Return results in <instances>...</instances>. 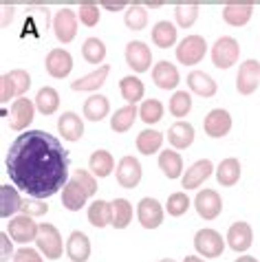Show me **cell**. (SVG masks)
<instances>
[{"mask_svg": "<svg viewBox=\"0 0 260 262\" xmlns=\"http://www.w3.org/2000/svg\"><path fill=\"white\" fill-rule=\"evenodd\" d=\"M194 137H197V133H194V126L187 121H177L172 123L170 130H168V141L175 150H185L190 148V145L194 143Z\"/></svg>", "mask_w": 260, "mask_h": 262, "instance_id": "cell-24", "label": "cell"}, {"mask_svg": "<svg viewBox=\"0 0 260 262\" xmlns=\"http://www.w3.org/2000/svg\"><path fill=\"white\" fill-rule=\"evenodd\" d=\"M77 18L84 27H95L99 23V5L93 3V0H84L79 3V9H77Z\"/></svg>", "mask_w": 260, "mask_h": 262, "instance_id": "cell-45", "label": "cell"}, {"mask_svg": "<svg viewBox=\"0 0 260 262\" xmlns=\"http://www.w3.org/2000/svg\"><path fill=\"white\" fill-rule=\"evenodd\" d=\"M214 174V163L209 161V159H199V161H194L187 170L183 172L181 177V185L185 192H194L199 190L201 185L205 183V181Z\"/></svg>", "mask_w": 260, "mask_h": 262, "instance_id": "cell-11", "label": "cell"}, {"mask_svg": "<svg viewBox=\"0 0 260 262\" xmlns=\"http://www.w3.org/2000/svg\"><path fill=\"white\" fill-rule=\"evenodd\" d=\"M35 245H38V251L42 256H47L49 260H57L62 258L64 251V243L57 227H53L51 223H40V231L38 238H35Z\"/></svg>", "mask_w": 260, "mask_h": 262, "instance_id": "cell-5", "label": "cell"}, {"mask_svg": "<svg viewBox=\"0 0 260 262\" xmlns=\"http://www.w3.org/2000/svg\"><path fill=\"white\" fill-rule=\"evenodd\" d=\"M258 84H260V62L258 60L241 62L236 73V91L241 95H251V93H256Z\"/></svg>", "mask_w": 260, "mask_h": 262, "instance_id": "cell-12", "label": "cell"}, {"mask_svg": "<svg viewBox=\"0 0 260 262\" xmlns=\"http://www.w3.org/2000/svg\"><path fill=\"white\" fill-rule=\"evenodd\" d=\"M38 231H40V225L33 223L31 216H25V214H18L13 216L9 225H7V234H9L11 240H16L20 245H27V243H35L38 238Z\"/></svg>", "mask_w": 260, "mask_h": 262, "instance_id": "cell-8", "label": "cell"}, {"mask_svg": "<svg viewBox=\"0 0 260 262\" xmlns=\"http://www.w3.org/2000/svg\"><path fill=\"white\" fill-rule=\"evenodd\" d=\"M20 207H23V199H20L16 187H11V185L0 187V216L13 218V214L20 212Z\"/></svg>", "mask_w": 260, "mask_h": 262, "instance_id": "cell-33", "label": "cell"}, {"mask_svg": "<svg viewBox=\"0 0 260 262\" xmlns=\"http://www.w3.org/2000/svg\"><path fill=\"white\" fill-rule=\"evenodd\" d=\"M7 172L20 192L47 201L69 183V152L45 130H27L7 152Z\"/></svg>", "mask_w": 260, "mask_h": 262, "instance_id": "cell-1", "label": "cell"}, {"mask_svg": "<svg viewBox=\"0 0 260 262\" xmlns=\"http://www.w3.org/2000/svg\"><path fill=\"white\" fill-rule=\"evenodd\" d=\"M0 245H3V260H9V256H11V243H9V234L7 231H3L0 234Z\"/></svg>", "mask_w": 260, "mask_h": 262, "instance_id": "cell-49", "label": "cell"}, {"mask_svg": "<svg viewBox=\"0 0 260 262\" xmlns=\"http://www.w3.org/2000/svg\"><path fill=\"white\" fill-rule=\"evenodd\" d=\"M241 179V161L236 157H227L223 159L216 167V181L223 185V187H232L238 183Z\"/></svg>", "mask_w": 260, "mask_h": 262, "instance_id": "cell-30", "label": "cell"}, {"mask_svg": "<svg viewBox=\"0 0 260 262\" xmlns=\"http://www.w3.org/2000/svg\"><path fill=\"white\" fill-rule=\"evenodd\" d=\"M153 82H155V86H159V89L172 91L179 86V82H181V75H179V69L172 62L161 60L153 67Z\"/></svg>", "mask_w": 260, "mask_h": 262, "instance_id": "cell-19", "label": "cell"}, {"mask_svg": "<svg viewBox=\"0 0 260 262\" xmlns=\"http://www.w3.org/2000/svg\"><path fill=\"white\" fill-rule=\"evenodd\" d=\"M199 18V5L197 3H179L175 7V20L179 27L190 29Z\"/></svg>", "mask_w": 260, "mask_h": 262, "instance_id": "cell-43", "label": "cell"}, {"mask_svg": "<svg viewBox=\"0 0 260 262\" xmlns=\"http://www.w3.org/2000/svg\"><path fill=\"white\" fill-rule=\"evenodd\" d=\"M77 13L73 9H69V7H64L53 16V33L55 38L62 42V45H69V42L75 40L77 35Z\"/></svg>", "mask_w": 260, "mask_h": 262, "instance_id": "cell-9", "label": "cell"}, {"mask_svg": "<svg viewBox=\"0 0 260 262\" xmlns=\"http://www.w3.org/2000/svg\"><path fill=\"white\" fill-rule=\"evenodd\" d=\"M159 170H161L170 181L183 177V159L177 150L165 148L159 152Z\"/></svg>", "mask_w": 260, "mask_h": 262, "instance_id": "cell-27", "label": "cell"}, {"mask_svg": "<svg viewBox=\"0 0 260 262\" xmlns=\"http://www.w3.org/2000/svg\"><path fill=\"white\" fill-rule=\"evenodd\" d=\"M126 64L135 73H146L153 67V51H150L146 42L130 40L126 45Z\"/></svg>", "mask_w": 260, "mask_h": 262, "instance_id": "cell-14", "label": "cell"}, {"mask_svg": "<svg viewBox=\"0 0 260 262\" xmlns=\"http://www.w3.org/2000/svg\"><path fill=\"white\" fill-rule=\"evenodd\" d=\"M159 262H175V260H172V258H163V260H159Z\"/></svg>", "mask_w": 260, "mask_h": 262, "instance_id": "cell-54", "label": "cell"}, {"mask_svg": "<svg viewBox=\"0 0 260 262\" xmlns=\"http://www.w3.org/2000/svg\"><path fill=\"white\" fill-rule=\"evenodd\" d=\"M227 240H223V236L216 229H199L194 234V249L201 258H219L223 251H225Z\"/></svg>", "mask_w": 260, "mask_h": 262, "instance_id": "cell-6", "label": "cell"}, {"mask_svg": "<svg viewBox=\"0 0 260 262\" xmlns=\"http://www.w3.org/2000/svg\"><path fill=\"white\" fill-rule=\"evenodd\" d=\"M45 69H47V73L51 77L64 79L71 71H73V55H71L69 51H64V49L49 51V55L45 60Z\"/></svg>", "mask_w": 260, "mask_h": 262, "instance_id": "cell-16", "label": "cell"}, {"mask_svg": "<svg viewBox=\"0 0 260 262\" xmlns=\"http://www.w3.org/2000/svg\"><path fill=\"white\" fill-rule=\"evenodd\" d=\"M82 57L89 64H99L102 67L104 57H106V45L104 40L99 38H86L84 45H82Z\"/></svg>", "mask_w": 260, "mask_h": 262, "instance_id": "cell-40", "label": "cell"}, {"mask_svg": "<svg viewBox=\"0 0 260 262\" xmlns=\"http://www.w3.org/2000/svg\"><path fill=\"white\" fill-rule=\"evenodd\" d=\"M124 23L130 31H143L148 27V11L141 3H133L128 5L126 9V16H124Z\"/></svg>", "mask_w": 260, "mask_h": 262, "instance_id": "cell-38", "label": "cell"}, {"mask_svg": "<svg viewBox=\"0 0 260 262\" xmlns=\"http://www.w3.org/2000/svg\"><path fill=\"white\" fill-rule=\"evenodd\" d=\"M71 179L75 181V183L82 187V190L89 194V196H95V192H97V181H95V174L93 172H89V170H75L73 174H71Z\"/></svg>", "mask_w": 260, "mask_h": 262, "instance_id": "cell-46", "label": "cell"}, {"mask_svg": "<svg viewBox=\"0 0 260 262\" xmlns=\"http://www.w3.org/2000/svg\"><path fill=\"white\" fill-rule=\"evenodd\" d=\"M67 256L71 262H86L91 258V238L84 231H71L67 240Z\"/></svg>", "mask_w": 260, "mask_h": 262, "instance_id": "cell-22", "label": "cell"}, {"mask_svg": "<svg viewBox=\"0 0 260 262\" xmlns=\"http://www.w3.org/2000/svg\"><path fill=\"white\" fill-rule=\"evenodd\" d=\"M89 199L91 196L86 194L73 179H71L69 183L64 185V190H62V205H64V209H69V212H79V209L86 205V201Z\"/></svg>", "mask_w": 260, "mask_h": 262, "instance_id": "cell-28", "label": "cell"}, {"mask_svg": "<svg viewBox=\"0 0 260 262\" xmlns=\"http://www.w3.org/2000/svg\"><path fill=\"white\" fill-rule=\"evenodd\" d=\"M82 113L89 121H102V119L108 117V113H111V101H108V97L95 93V95H91L84 101Z\"/></svg>", "mask_w": 260, "mask_h": 262, "instance_id": "cell-29", "label": "cell"}, {"mask_svg": "<svg viewBox=\"0 0 260 262\" xmlns=\"http://www.w3.org/2000/svg\"><path fill=\"white\" fill-rule=\"evenodd\" d=\"M57 133L67 141H79L84 137V121L77 113H64L57 119Z\"/></svg>", "mask_w": 260, "mask_h": 262, "instance_id": "cell-20", "label": "cell"}, {"mask_svg": "<svg viewBox=\"0 0 260 262\" xmlns=\"http://www.w3.org/2000/svg\"><path fill=\"white\" fill-rule=\"evenodd\" d=\"M117 183L124 187V190H135L137 185L141 183V177H143V167L139 163L137 157H121L119 163H117Z\"/></svg>", "mask_w": 260, "mask_h": 262, "instance_id": "cell-10", "label": "cell"}, {"mask_svg": "<svg viewBox=\"0 0 260 262\" xmlns=\"http://www.w3.org/2000/svg\"><path fill=\"white\" fill-rule=\"evenodd\" d=\"M183 262H205V260L201 258V256H185Z\"/></svg>", "mask_w": 260, "mask_h": 262, "instance_id": "cell-52", "label": "cell"}, {"mask_svg": "<svg viewBox=\"0 0 260 262\" xmlns=\"http://www.w3.org/2000/svg\"><path fill=\"white\" fill-rule=\"evenodd\" d=\"M194 207H197V212H199L201 218H205V221H214V218L221 214V209H223V199H221V194L216 190H201L197 194V199H194Z\"/></svg>", "mask_w": 260, "mask_h": 262, "instance_id": "cell-18", "label": "cell"}, {"mask_svg": "<svg viewBox=\"0 0 260 262\" xmlns=\"http://www.w3.org/2000/svg\"><path fill=\"white\" fill-rule=\"evenodd\" d=\"M254 243V231H251V225L245 221H236L232 227L227 229V247L234 249L236 253H245Z\"/></svg>", "mask_w": 260, "mask_h": 262, "instance_id": "cell-17", "label": "cell"}, {"mask_svg": "<svg viewBox=\"0 0 260 262\" xmlns=\"http://www.w3.org/2000/svg\"><path fill=\"white\" fill-rule=\"evenodd\" d=\"M203 130L212 139H223L229 130H232V115L225 108H214L209 111L203 119Z\"/></svg>", "mask_w": 260, "mask_h": 262, "instance_id": "cell-15", "label": "cell"}, {"mask_svg": "<svg viewBox=\"0 0 260 262\" xmlns=\"http://www.w3.org/2000/svg\"><path fill=\"white\" fill-rule=\"evenodd\" d=\"M177 60L179 64H183V67H197V64L203 60L205 53H207V42L203 35H185V38L177 45Z\"/></svg>", "mask_w": 260, "mask_h": 262, "instance_id": "cell-4", "label": "cell"}, {"mask_svg": "<svg viewBox=\"0 0 260 262\" xmlns=\"http://www.w3.org/2000/svg\"><path fill=\"white\" fill-rule=\"evenodd\" d=\"M143 7H148V9H159V7H161V3H146Z\"/></svg>", "mask_w": 260, "mask_h": 262, "instance_id": "cell-53", "label": "cell"}, {"mask_svg": "<svg viewBox=\"0 0 260 262\" xmlns=\"http://www.w3.org/2000/svg\"><path fill=\"white\" fill-rule=\"evenodd\" d=\"M137 115H139L137 106L126 104L124 108H119L117 113H113V117H111V130H113V133H117V135L128 133V130L133 128Z\"/></svg>", "mask_w": 260, "mask_h": 262, "instance_id": "cell-36", "label": "cell"}, {"mask_svg": "<svg viewBox=\"0 0 260 262\" xmlns=\"http://www.w3.org/2000/svg\"><path fill=\"white\" fill-rule=\"evenodd\" d=\"M108 73H111V67L108 64H102L99 69L95 71H91L89 75H84V77H77L71 82V89L73 91H86V93H93V91H97L99 86H104V82L108 79Z\"/></svg>", "mask_w": 260, "mask_h": 262, "instance_id": "cell-26", "label": "cell"}, {"mask_svg": "<svg viewBox=\"0 0 260 262\" xmlns=\"http://www.w3.org/2000/svg\"><path fill=\"white\" fill-rule=\"evenodd\" d=\"M13 262H45L40 256L38 249H31V247H23L13 253Z\"/></svg>", "mask_w": 260, "mask_h": 262, "instance_id": "cell-48", "label": "cell"}, {"mask_svg": "<svg viewBox=\"0 0 260 262\" xmlns=\"http://www.w3.org/2000/svg\"><path fill=\"white\" fill-rule=\"evenodd\" d=\"M33 115H35V101H31L29 97H20L11 104V111L7 115V123H9L11 130L16 133H27L29 123L33 121Z\"/></svg>", "mask_w": 260, "mask_h": 262, "instance_id": "cell-7", "label": "cell"}, {"mask_svg": "<svg viewBox=\"0 0 260 262\" xmlns=\"http://www.w3.org/2000/svg\"><path fill=\"white\" fill-rule=\"evenodd\" d=\"M187 86H190V91L199 97H214L216 91H219L216 79L212 75H207L205 71H199V69H194L190 75H187Z\"/></svg>", "mask_w": 260, "mask_h": 262, "instance_id": "cell-23", "label": "cell"}, {"mask_svg": "<svg viewBox=\"0 0 260 262\" xmlns=\"http://www.w3.org/2000/svg\"><path fill=\"white\" fill-rule=\"evenodd\" d=\"M254 16V3H227L223 7V20L232 27H245Z\"/></svg>", "mask_w": 260, "mask_h": 262, "instance_id": "cell-21", "label": "cell"}, {"mask_svg": "<svg viewBox=\"0 0 260 262\" xmlns=\"http://www.w3.org/2000/svg\"><path fill=\"white\" fill-rule=\"evenodd\" d=\"M187 209H190V199H187L185 192H175L168 196V201H165V212H168L170 216H183Z\"/></svg>", "mask_w": 260, "mask_h": 262, "instance_id": "cell-44", "label": "cell"}, {"mask_svg": "<svg viewBox=\"0 0 260 262\" xmlns=\"http://www.w3.org/2000/svg\"><path fill=\"white\" fill-rule=\"evenodd\" d=\"M168 108H170V115L177 119H183L190 115L192 111V95L187 91H177L175 95L170 97L168 101Z\"/></svg>", "mask_w": 260, "mask_h": 262, "instance_id": "cell-41", "label": "cell"}, {"mask_svg": "<svg viewBox=\"0 0 260 262\" xmlns=\"http://www.w3.org/2000/svg\"><path fill=\"white\" fill-rule=\"evenodd\" d=\"M113 205V227L115 229H126L133 221V205L126 199H115L111 201Z\"/></svg>", "mask_w": 260, "mask_h": 262, "instance_id": "cell-39", "label": "cell"}, {"mask_svg": "<svg viewBox=\"0 0 260 262\" xmlns=\"http://www.w3.org/2000/svg\"><path fill=\"white\" fill-rule=\"evenodd\" d=\"M119 93L121 97L126 99V104H139V101L143 99V93H146V86H143V82L139 77L135 75H126L119 79Z\"/></svg>", "mask_w": 260, "mask_h": 262, "instance_id": "cell-32", "label": "cell"}, {"mask_svg": "<svg viewBox=\"0 0 260 262\" xmlns=\"http://www.w3.org/2000/svg\"><path fill=\"white\" fill-rule=\"evenodd\" d=\"M89 223L97 229H104L113 225V205L108 201H93L89 205Z\"/></svg>", "mask_w": 260, "mask_h": 262, "instance_id": "cell-31", "label": "cell"}, {"mask_svg": "<svg viewBox=\"0 0 260 262\" xmlns=\"http://www.w3.org/2000/svg\"><path fill=\"white\" fill-rule=\"evenodd\" d=\"M163 113L165 108L159 99L150 97V99H143V104L139 106V117L143 123H148V126H153V123H159L163 119Z\"/></svg>", "mask_w": 260, "mask_h": 262, "instance_id": "cell-42", "label": "cell"}, {"mask_svg": "<svg viewBox=\"0 0 260 262\" xmlns=\"http://www.w3.org/2000/svg\"><path fill=\"white\" fill-rule=\"evenodd\" d=\"M31 86V75L25 69H13L0 77V101L7 104L11 97H25V93Z\"/></svg>", "mask_w": 260, "mask_h": 262, "instance_id": "cell-2", "label": "cell"}, {"mask_svg": "<svg viewBox=\"0 0 260 262\" xmlns=\"http://www.w3.org/2000/svg\"><path fill=\"white\" fill-rule=\"evenodd\" d=\"M209 55H212V62L216 69H221V71L232 69L238 62V57H241V45H238V40L232 38V35H223V38H219L212 45Z\"/></svg>", "mask_w": 260, "mask_h": 262, "instance_id": "cell-3", "label": "cell"}, {"mask_svg": "<svg viewBox=\"0 0 260 262\" xmlns=\"http://www.w3.org/2000/svg\"><path fill=\"white\" fill-rule=\"evenodd\" d=\"M150 38H153V45L159 49H170L177 45V25H172L170 20H159L153 25V31H150Z\"/></svg>", "mask_w": 260, "mask_h": 262, "instance_id": "cell-25", "label": "cell"}, {"mask_svg": "<svg viewBox=\"0 0 260 262\" xmlns=\"http://www.w3.org/2000/svg\"><path fill=\"white\" fill-rule=\"evenodd\" d=\"M234 262H260L258 258H254V256H241L238 260H234Z\"/></svg>", "mask_w": 260, "mask_h": 262, "instance_id": "cell-51", "label": "cell"}, {"mask_svg": "<svg viewBox=\"0 0 260 262\" xmlns=\"http://www.w3.org/2000/svg\"><path fill=\"white\" fill-rule=\"evenodd\" d=\"M163 216H165L163 205L157 199H153V196H146V199H141L139 205H137V218H139V223H141L143 229H157V227H161Z\"/></svg>", "mask_w": 260, "mask_h": 262, "instance_id": "cell-13", "label": "cell"}, {"mask_svg": "<svg viewBox=\"0 0 260 262\" xmlns=\"http://www.w3.org/2000/svg\"><path fill=\"white\" fill-rule=\"evenodd\" d=\"M20 212H23L25 216H45L49 212V205L45 201H38V199H31V196H27V199H23V207H20Z\"/></svg>", "mask_w": 260, "mask_h": 262, "instance_id": "cell-47", "label": "cell"}, {"mask_svg": "<svg viewBox=\"0 0 260 262\" xmlns=\"http://www.w3.org/2000/svg\"><path fill=\"white\" fill-rule=\"evenodd\" d=\"M89 167H91V172L95 174V177L104 179V177H108V174H113L115 159H113V155L108 150H95L91 155V159H89Z\"/></svg>", "mask_w": 260, "mask_h": 262, "instance_id": "cell-37", "label": "cell"}, {"mask_svg": "<svg viewBox=\"0 0 260 262\" xmlns=\"http://www.w3.org/2000/svg\"><path fill=\"white\" fill-rule=\"evenodd\" d=\"M33 101H35V111L42 113L45 117H49V115H55L57 108H60V95H57V91L51 89V86L40 89Z\"/></svg>", "mask_w": 260, "mask_h": 262, "instance_id": "cell-34", "label": "cell"}, {"mask_svg": "<svg viewBox=\"0 0 260 262\" xmlns=\"http://www.w3.org/2000/svg\"><path fill=\"white\" fill-rule=\"evenodd\" d=\"M104 9H111V11H121V9H128L126 3H102Z\"/></svg>", "mask_w": 260, "mask_h": 262, "instance_id": "cell-50", "label": "cell"}, {"mask_svg": "<svg viewBox=\"0 0 260 262\" xmlns=\"http://www.w3.org/2000/svg\"><path fill=\"white\" fill-rule=\"evenodd\" d=\"M161 145H163V135L159 133V130L146 128L139 133V137H137V150L146 157L155 155V152H161Z\"/></svg>", "mask_w": 260, "mask_h": 262, "instance_id": "cell-35", "label": "cell"}]
</instances>
